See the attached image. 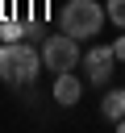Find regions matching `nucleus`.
<instances>
[{
    "label": "nucleus",
    "mask_w": 125,
    "mask_h": 133,
    "mask_svg": "<svg viewBox=\"0 0 125 133\" xmlns=\"http://www.w3.org/2000/svg\"><path fill=\"white\" fill-rule=\"evenodd\" d=\"M100 112H104L108 121H121V116H125V87H113V91L100 100Z\"/></svg>",
    "instance_id": "6"
},
{
    "label": "nucleus",
    "mask_w": 125,
    "mask_h": 133,
    "mask_svg": "<svg viewBox=\"0 0 125 133\" xmlns=\"http://www.w3.org/2000/svg\"><path fill=\"white\" fill-rule=\"evenodd\" d=\"M117 129H121V133H125V116H121V121H117Z\"/></svg>",
    "instance_id": "10"
},
{
    "label": "nucleus",
    "mask_w": 125,
    "mask_h": 133,
    "mask_svg": "<svg viewBox=\"0 0 125 133\" xmlns=\"http://www.w3.org/2000/svg\"><path fill=\"white\" fill-rule=\"evenodd\" d=\"M88 75H92V83H100V79H108L113 75V62H117V50L113 46H96V50H88Z\"/></svg>",
    "instance_id": "4"
},
{
    "label": "nucleus",
    "mask_w": 125,
    "mask_h": 133,
    "mask_svg": "<svg viewBox=\"0 0 125 133\" xmlns=\"http://www.w3.org/2000/svg\"><path fill=\"white\" fill-rule=\"evenodd\" d=\"M113 50H117V58L125 62V37H117V42H113Z\"/></svg>",
    "instance_id": "9"
},
{
    "label": "nucleus",
    "mask_w": 125,
    "mask_h": 133,
    "mask_svg": "<svg viewBox=\"0 0 125 133\" xmlns=\"http://www.w3.org/2000/svg\"><path fill=\"white\" fill-rule=\"evenodd\" d=\"M104 21H108V12L96 0H67V8H63V29L71 37H96Z\"/></svg>",
    "instance_id": "1"
},
{
    "label": "nucleus",
    "mask_w": 125,
    "mask_h": 133,
    "mask_svg": "<svg viewBox=\"0 0 125 133\" xmlns=\"http://www.w3.org/2000/svg\"><path fill=\"white\" fill-rule=\"evenodd\" d=\"M79 79L71 75V71H58V79H54V100L63 104V108H71V104H79Z\"/></svg>",
    "instance_id": "5"
},
{
    "label": "nucleus",
    "mask_w": 125,
    "mask_h": 133,
    "mask_svg": "<svg viewBox=\"0 0 125 133\" xmlns=\"http://www.w3.org/2000/svg\"><path fill=\"white\" fill-rule=\"evenodd\" d=\"M33 75H38V54L21 42H8L0 50V79L21 87V83H33Z\"/></svg>",
    "instance_id": "2"
},
{
    "label": "nucleus",
    "mask_w": 125,
    "mask_h": 133,
    "mask_svg": "<svg viewBox=\"0 0 125 133\" xmlns=\"http://www.w3.org/2000/svg\"><path fill=\"white\" fill-rule=\"evenodd\" d=\"M104 12H108V21H113V25H121V29H125V0H108V8H104Z\"/></svg>",
    "instance_id": "7"
},
{
    "label": "nucleus",
    "mask_w": 125,
    "mask_h": 133,
    "mask_svg": "<svg viewBox=\"0 0 125 133\" xmlns=\"http://www.w3.org/2000/svg\"><path fill=\"white\" fill-rule=\"evenodd\" d=\"M0 33H4L8 42H17V37H21V25H17V21H4V25H0Z\"/></svg>",
    "instance_id": "8"
},
{
    "label": "nucleus",
    "mask_w": 125,
    "mask_h": 133,
    "mask_svg": "<svg viewBox=\"0 0 125 133\" xmlns=\"http://www.w3.org/2000/svg\"><path fill=\"white\" fill-rule=\"evenodd\" d=\"M42 62L50 66V71H71L75 62H79V46H75V37L63 29L58 37H46V46H42Z\"/></svg>",
    "instance_id": "3"
}]
</instances>
